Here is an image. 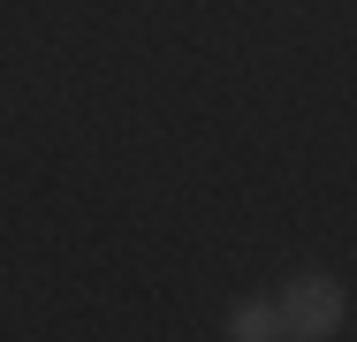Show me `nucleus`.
<instances>
[{
  "label": "nucleus",
  "mask_w": 357,
  "mask_h": 342,
  "mask_svg": "<svg viewBox=\"0 0 357 342\" xmlns=\"http://www.w3.org/2000/svg\"><path fill=\"white\" fill-rule=\"evenodd\" d=\"M228 342H282V320H274V297H243L236 312H228Z\"/></svg>",
  "instance_id": "obj_2"
},
{
  "label": "nucleus",
  "mask_w": 357,
  "mask_h": 342,
  "mask_svg": "<svg viewBox=\"0 0 357 342\" xmlns=\"http://www.w3.org/2000/svg\"><path fill=\"white\" fill-rule=\"evenodd\" d=\"M274 320L296 342H327V335L350 327V297H342L335 274H296V281H282V297H274Z\"/></svg>",
  "instance_id": "obj_1"
}]
</instances>
